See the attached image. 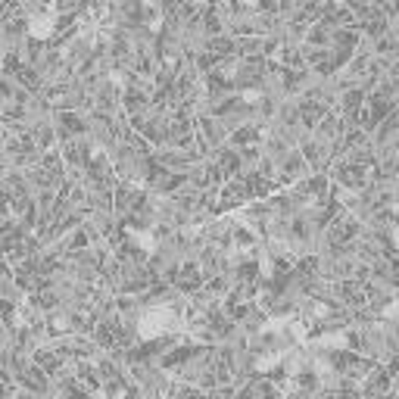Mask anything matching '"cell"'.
<instances>
[{
	"instance_id": "obj_2",
	"label": "cell",
	"mask_w": 399,
	"mask_h": 399,
	"mask_svg": "<svg viewBox=\"0 0 399 399\" xmlns=\"http://www.w3.org/2000/svg\"><path fill=\"white\" fill-rule=\"evenodd\" d=\"M53 25H56L53 10H41L28 19V35L31 37H50L53 35Z\"/></svg>"
},
{
	"instance_id": "obj_5",
	"label": "cell",
	"mask_w": 399,
	"mask_h": 399,
	"mask_svg": "<svg viewBox=\"0 0 399 399\" xmlns=\"http://www.w3.org/2000/svg\"><path fill=\"white\" fill-rule=\"evenodd\" d=\"M237 3H240V6H256L259 0H237Z\"/></svg>"
},
{
	"instance_id": "obj_4",
	"label": "cell",
	"mask_w": 399,
	"mask_h": 399,
	"mask_svg": "<svg viewBox=\"0 0 399 399\" xmlns=\"http://www.w3.org/2000/svg\"><path fill=\"white\" fill-rule=\"evenodd\" d=\"M128 234H131V240H134L137 247L143 249V253H153V249H156V240H153V234H150V231H137V228H128Z\"/></svg>"
},
{
	"instance_id": "obj_3",
	"label": "cell",
	"mask_w": 399,
	"mask_h": 399,
	"mask_svg": "<svg viewBox=\"0 0 399 399\" xmlns=\"http://www.w3.org/2000/svg\"><path fill=\"white\" fill-rule=\"evenodd\" d=\"M315 346H321V349H346L349 346V337L340 334V330H334V334H321L315 340Z\"/></svg>"
},
{
	"instance_id": "obj_1",
	"label": "cell",
	"mask_w": 399,
	"mask_h": 399,
	"mask_svg": "<svg viewBox=\"0 0 399 399\" xmlns=\"http://www.w3.org/2000/svg\"><path fill=\"white\" fill-rule=\"evenodd\" d=\"M181 324L178 312L168 309V305H153V309H143L141 318H137V334L141 337H166V334H175Z\"/></svg>"
},
{
	"instance_id": "obj_6",
	"label": "cell",
	"mask_w": 399,
	"mask_h": 399,
	"mask_svg": "<svg viewBox=\"0 0 399 399\" xmlns=\"http://www.w3.org/2000/svg\"><path fill=\"white\" fill-rule=\"evenodd\" d=\"M396 247H399V228H396Z\"/></svg>"
}]
</instances>
